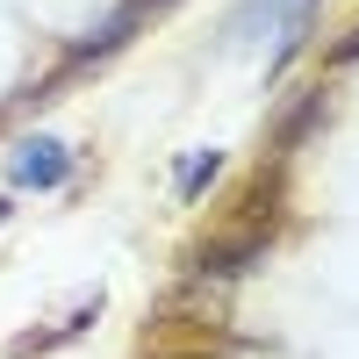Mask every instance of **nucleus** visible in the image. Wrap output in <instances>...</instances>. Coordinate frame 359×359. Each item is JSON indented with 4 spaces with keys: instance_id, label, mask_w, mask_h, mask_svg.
Here are the masks:
<instances>
[{
    "instance_id": "5",
    "label": "nucleus",
    "mask_w": 359,
    "mask_h": 359,
    "mask_svg": "<svg viewBox=\"0 0 359 359\" xmlns=\"http://www.w3.org/2000/svg\"><path fill=\"white\" fill-rule=\"evenodd\" d=\"M331 65H359V29H352V36H345V43L331 50Z\"/></svg>"
},
{
    "instance_id": "4",
    "label": "nucleus",
    "mask_w": 359,
    "mask_h": 359,
    "mask_svg": "<svg viewBox=\"0 0 359 359\" xmlns=\"http://www.w3.org/2000/svg\"><path fill=\"white\" fill-rule=\"evenodd\" d=\"M216 165H223L216 151H201V158H194L187 172H180V194H201V187H208V180H216Z\"/></svg>"
},
{
    "instance_id": "3",
    "label": "nucleus",
    "mask_w": 359,
    "mask_h": 359,
    "mask_svg": "<svg viewBox=\"0 0 359 359\" xmlns=\"http://www.w3.org/2000/svg\"><path fill=\"white\" fill-rule=\"evenodd\" d=\"M294 8H302V0H252V8L230 22V36H245V29H259V22H280V15H294Z\"/></svg>"
},
{
    "instance_id": "1",
    "label": "nucleus",
    "mask_w": 359,
    "mask_h": 359,
    "mask_svg": "<svg viewBox=\"0 0 359 359\" xmlns=\"http://www.w3.org/2000/svg\"><path fill=\"white\" fill-rule=\"evenodd\" d=\"M259 252H266V237H259V230H245V237H230V245H201V252H194V266H201V273H216V280H230V273H245Z\"/></svg>"
},
{
    "instance_id": "2",
    "label": "nucleus",
    "mask_w": 359,
    "mask_h": 359,
    "mask_svg": "<svg viewBox=\"0 0 359 359\" xmlns=\"http://www.w3.org/2000/svg\"><path fill=\"white\" fill-rule=\"evenodd\" d=\"M72 172V151L65 144H22V158H15V180H36V187H50V180H65Z\"/></svg>"
}]
</instances>
